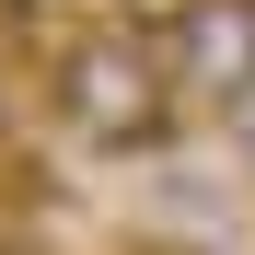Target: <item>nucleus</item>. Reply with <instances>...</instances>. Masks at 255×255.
Instances as JSON below:
<instances>
[{"mask_svg": "<svg viewBox=\"0 0 255 255\" xmlns=\"http://www.w3.org/2000/svg\"><path fill=\"white\" fill-rule=\"evenodd\" d=\"M0 151H23V139H12V93H0Z\"/></svg>", "mask_w": 255, "mask_h": 255, "instance_id": "20e7f679", "label": "nucleus"}, {"mask_svg": "<svg viewBox=\"0 0 255 255\" xmlns=\"http://www.w3.org/2000/svg\"><path fill=\"white\" fill-rule=\"evenodd\" d=\"M232 162H244V186H255V116H232Z\"/></svg>", "mask_w": 255, "mask_h": 255, "instance_id": "7ed1b4c3", "label": "nucleus"}, {"mask_svg": "<svg viewBox=\"0 0 255 255\" xmlns=\"http://www.w3.org/2000/svg\"><path fill=\"white\" fill-rule=\"evenodd\" d=\"M23 58H35V93H47L58 139L93 151V162H151L186 139V93H174V58H162L151 23H35L23 12Z\"/></svg>", "mask_w": 255, "mask_h": 255, "instance_id": "f257e3e1", "label": "nucleus"}, {"mask_svg": "<svg viewBox=\"0 0 255 255\" xmlns=\"http://www.w3.org/2000/svg\"><path fill=\"white\" fill-rule=\"evenodd\" d=\"M162 58H174L186 116H209V128L255 116V0H197V12L162 35Z\"/></svg>", "mask_w": 255, "mask_h": 255, "instance_id": "f03ea898", "label": "nucleus"}]
</instances>
